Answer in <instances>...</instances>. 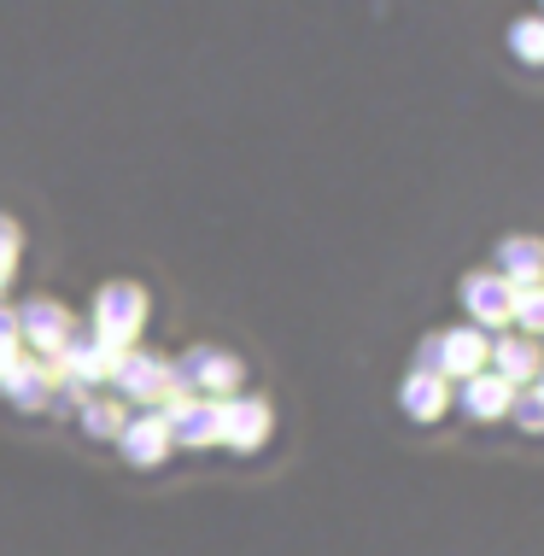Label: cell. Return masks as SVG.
Returning a JSON list of instances; mask_svg holds the SVG:
<instances>
[{
  "mask_svg": "<svg viewBox=\"0 0 544 556\" xmlns=\"http://www.w3.org/2000/svg\"><path fill=\"white\" fill-rule=\"evenodd\" d=\"M486 357H492V340L480 328H451V334H433L421 345V369L445 375V381H475L486 375Z\"/></svg>",
  "mask_w": 544,
  "mask_h": 556,
  "instance_id": "6da1fadb",
  "label": "cell"
},
{
  "mask_svg": "<svg viewBox=\"0 0 544 556\" xmlns=\"http://www.w3.org/2000/svg\"><path fill=\"white\" fill-rule=\"evenodd\" d=\"M141 323H147V293L141 288H129V281L100 288V299H94V340L105 345V352L124 357V345L141 334Z\"/></svg>",
  "mask_w": 544,
  "mask_h": 556,
  "instance_id": "7a4b0ae2",
  "label": "cell"
},
{
  "mask_svg": "<svg viewBox=\"0 0 544 556\" xmlns=\"http://www.w3.org/2000/svg\"><path fill=\"white\" fill-rule=\"evenodd\" d=\"M170 387H181V393H235L240 387V357H229V352H188V364L170 369Z\"/></svg>",
  "mask_w": 544,
  "mask_h": 556,
  "instance_id": "3957f363",
  "label": "cell"
},
{
  "mask_svg": "<svg viewBox=\"0 0 544 556\" xmlns=\"http://www.w3.org/2000/svg\"><path fill=\"white\" fill-rule=\"evenodd\" d=\"M264 433H269V404H258V399H229V404H217V440H223V445L258 451Z\"/></svg>",
  "mask_w": 544,
  "mask_h": 556,
  "instance_id": "277c9868",
  "label": "cell"
},
{
  "mask_svg": "<svg viewBox=\"0 0 544 556\" xmlns=\"http://www.w3.org/2000/svg\"><path fill=\"white\" fill-rule=\"evenodd\" d=\"M463 305L475 311V323L504 328V323H509V305H516V293H509V281L497 276V269H475V276H463Z\"/></svg>",
  "mask_w": 544,
  "mask_h": 556,
  "instance_id": "5b68a950",
  "label": "cell"
},
{
  "mask_svg": "<svg viewBox=\"0 0 544 556\" xmlns=\"http://www.w3.org/2000/svg\"><path fill=\"white\" fill-rule=\"evenodd\" d=\"M497 276L509 281V293L521 288H544V240L539 235H516L497 247Z\"/></svg>",
  "mask_w": 544,
  "mask_h": 556,
  "instance_id": "8992f818",
  "label": "cell"
},
{
  "mask_svg": "<svg viewBox=\"0 0 544 556\" xmlns=\"http://www.w3.org/2000/svg\"><path fill=\"white\" fill-rule=\"evenodd\" d=\"M117 445H124V457L135 463V469H153V463L170 457V428H164L159 410H147V416H135V422H124Z\"/></svg>",
  "mask_w": 544,
  "mask_h": 556,
  "instance_id": "52a82bcc",
  "label": "cell"
},
{
  "mask_svg": "<svg viewBox=\"0 0 544 556\" xmlns=\"http://www.w3.org/2000/svg\"><path fill=\"white\" fill-rule=\"evenodd\" d=\"M164 428H170V440H181V445H217V404L211 399H170Z\"/></svg>",
  "mask_w": 544,
  "mask_h": 556,
  "instance_id": "ba28073f",
  "label": "cell"
},
{
  "mask_svg": "<svg viewBox=\"0 0 544 556\" xmlns=\"http://www.w3.org/2000/svg\"><path fill=\"white\" fill-rule=\"evenodd\" d=\"M164 381H170V369H164L159 357H147V352H124V357H117V369H112V387L124 399H135V404L159 399Z\"/></svg>",
  "mask_w": 544,
  "mask_h": 556,
  "instance_id": "9c48e42d",
  "label": "cell"
},
{
  "mask_svg": "<svg viewBox=\"0 0 544 556\" xmlns=\"http://www.w3.org/2000/svg\"><path fill=\"white\" fill-rule=\"evenodd\" d=\"M18 340H29L36 352H65V340H71V323H65V311L48 305V299H36V305H24L18 311Z\"/></svg>",
  "mask_w": 544,
  "mask_h": 556,
  "instance_id": "30bf717a",
  "label": "cell"
},
{
  "mask_svg": "<svg viewBox=\"0 0 544 556\" xmlns=\"http://www.w3.org/2000/svg\"><path fill=\"white\" fill-rule=\"evenodd\" d=\"M492 364H497L492 375H497V381H509L516 393H521L527 381H539V369H544V364H539V345L527 340V334H516V340H497V345H492Z\"/></svg>",
  "mask_w": 544,
  "mask_h": 556,
  "instance_id": "8fae6325",
  "label": "cell"
},
{
  "mask_svg": "<svg viewBox=\"0 0 544 556\" xmlns=\"http://www.w3.org/2000/svg\"><path fill=\"white\" fill-rule=\"evenodd\" d=\"M509 404H516V387L497 381V375H475V381H463V410L475 416V422H497V416H509Z\"/></svg>",
  "mask_w": 544,
  "mask_h": 556,
  "instance_id": "7c38bea8",
  "label": "cell"
},
{
  "mask_svg": "<svg viewBox=\"0 0 544 556\" xmlns=\"http://www.w3.org/2000/svg\"><path fill=\"white\" fill-rule=\"evenodd\" d=\"M398 399H404V410H410L416 422H433V416H445V404H451V381L433 375V369H416Z\"/></svg>",
  "mask_w": 544,
  "mask_h": 556,
  "instance_id": "4fadbf2b",
  "label": "cell"
},
{
  "mask_svg": "<svg viewBox=\"0 0 544 556\" xmlns=\"http://www.w3.org/2000/svg\"><path fill=\"white\" fill-rule=\"evenodd\" d=\"M0 387L18 399V410H41V404H48V387H53V369H48V364H24V357H18Z\"/></svg>",
  "mask_w": 544,
  "mask_h": 556,
  "instance_id": "5bb4252c",
  "label": "cell"
},
{
  "mask_svg": "<svg viewBox=\"0 0 544 556\" xmlns=\"http://www.w3.org/2000/svg\"><path fill=\"white\" fill-rule=\"evenodd\" d=\"M83 428L94 433V440H112V433H124V404H105V399L83 404Z\"/></svg>",
  "mask_w": 544,
  "mask_h": 556,
  "instance_id": "9a60e30c",
  "label": "cell"
},
{
  "mask_svg": "<svg viewBox=\"0 0 544 556\" xmlns=\"http://www.w3.org/2000/svg\"><path fill=\"white\" fill-rule=\"evenodd\" d=\"M509 48H516V59H527V65H544V18H521L509 29Z\"/></svg>",
  "mask_w": 544,
  "mask_h": 556,
  "instance_id": "2e32d148",
  "label": "cell"
},
{
  "mask_svg": "<svg viewBox=\"0 0 544 556\" xmlns=\"http://www.w3.org/2000/svg\"><path fill=\"white\" fill-rule=\"evenodd\" d=\"M509 323H521L527 334H544V288H521L509 305Z\"/></svg>",
  "mask_w": 544,
  "mask_h": 556,
  "instance_id": "e0dca14e",
  "label": "cell"
},
{
  "mask_svg": "<svg viewBox=\"0 0 544 556\" xmlns=\"http://www.w3.org/2000/svg\"><path fill=\"white\" fill-rule=\"evenodd\" d=\"M509 416H516V422H521L527 433H539V428H544V399H539V393H516Z\"/></svg>",
  "mask_w": 544,
  "mask_h": 556,
  "instance_id": "ac0fdd59",
  "label": "cell"
},
{
  "mask_svg": "<svg viewBox=\"0 0 544 556\" xmlns=\"http://www.w3.org/2000/svg\"><path fill=\"white\" fill-rule=\"evenodd\" d=\"M18 223H7L0 217V288H7V276H12V258H18Z\"/></svg>",
  "mask_w": 544,
  "mask_h": 556,
  "instance_id": "d6986e66",
  "label": "cell"
},
{
  "mask_svg": "<svg viewBox=\"0 0 544 556\" xmlns=\"http://www.w3.org/2000/svg\"><path fill=\"white\" fill-rule=\"evenodd\" d=\"M539 399H544V369H539Z\"/></svg>",
  "mask_w": 544,
  "mask_h": 556,
  "instance_id": "ffe728a7",
  "label": "cell"
}]
</instances>
